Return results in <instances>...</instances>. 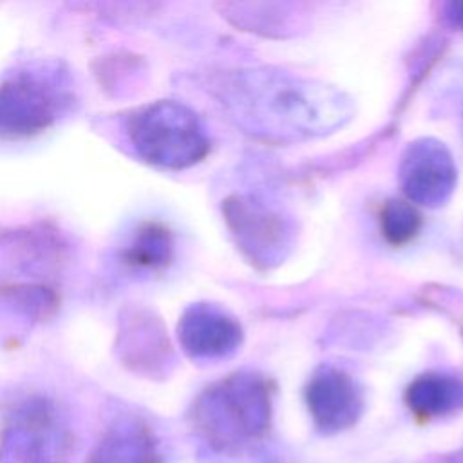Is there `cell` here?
I'll return each mask as SVG.
<instances>
[{
    "label": "cell",
    "instance_id": "6da1fadb",
    "mask_svg": "<svg viewBox=\"0 0 463 463\" xmlns=\"http://www.w3.org/2000/svg\"><path fill=\"white\" fill-rule=\"evenodd\" d=\"M217 98L237 128L269 143L327 136L342 128L354 110L340 89L271 67L226 74Z\"/></svg>",
    "mask_w": 463,
    "mask_h": 463
},
{
    "label": "cell",
    "instance_id": "7a4b0ae2",
    "mask_svg": "<svg viewBox=\"0 0 463 463\" xmlns=\"http://www.w3.org/2000/svg\"><path fill=\"white\" fill-rule=\"evenodd\" d=\"M271 385L251 371H241L208 385L194 402L190 423L213 452L235 454L260 441L271 425Z\"/></svg>",
    "mask_w": 463,
    "mask_h": 463
},
{
    "label": "cell",
    "instance_id": "3957f363",
    "mask_svg": "<svg viewBox=\"0 0 463 463\" xmlns=\"http://www.w3.org/2000/svg\"><path fill=\"white\" fill-rule=\"evenodd\" d=\"M134 152L146 163L183 170L199 163L210 150V139L197 114L172 99L136 109L127 121Z\"/></svg>",
    "mask_w": 463,
    "mask_h": 463
},
{
    "label": "cell",
    "instance_id": "277c9868",
    "mask_svg": "<svg viewBox=\"0 0 463 463\" xmlns=\"http://www.w3.org/2000/svg\"><path fill=\"white\" fill-rule=\"evenodd\" d=\"M65 72L56 65L29 67L0 81V136L27 137L51 127L69 105Z\"/></svg>",
    "mask_w": 463,
    "mask_h": 463
},
{
    "label": "cell",
    "instance_id": "5b68a950",
    "mask_svg": "<svg viewBox=\"0 0 463 463\" xmlns=\"http://www.w3.org/2000/svg\"><path fill=\"white\" fill-rule=\"evenodd\" d=\"M71 452L69 423L43 396L18 403L0 430V463H69Z\"/></svg>",
    "mask_w": 463,
    "mask_h": 463
},
{
    "label": "cell",
    "instance_id": "8992f818",
    "mask_svg": "<svg viewBox=\"0 0 463 463\" xmlns=\"http://www.w3.org/2000/svg\"><path fill=\"white\" fill-rule=\"evenodd\" d=\"M222 213L237 248L259 268L280 264L293 248V221L266 201L235 195L224 201Z\"/></svg>",
    "mask_w": 463,
    "mask_h": 463
},
{
    "label": "cell",
    "instance_id": "52a82bcc",
    "mask_svg": "<svg viewBox=\"0 0 463 463\" xmlns=\"http://www.w3.org/2000/svg\"><path fill=\"white\" fill-rule=\"evenodd\" d=\"M398 179L411 203L436 208L445 204L458 179L456 163L449 148L432 137H420L407 145Z\"/></svg>",
    "mask_w": 463,
    "mask_h": 463
},
{
    "label": "cell",
    "instance_id": "ba28073f",
    "mask_svg": "<svg viewBox=\"0 0 463 463\" xmlns=\"http://www.w3.org/2000/svg\"><path fill=\"white\" fill-rule=\"evenodd\" d=\"M306 405L315 429L333 436L354 427L364 414V391L342 369L326 365L313 373L306 385Z\"/></svg>",
    "mask_w": 463,
    "mask_h": 463
},
{
    "label": "cell",
    "instance_id": "9c48e42d",
    "mask_svg": "<svg viewBox=\"0 0 463 463\" xmlns=\"http://www.w3.org/2000/svg\"><path fill=\"white\" fill-rule=\"evenodd\" d=\"M177 340L194 360H221L242 344L239 320L217 304L197 302L184 309L177 324Z\"/></svg>",
    "mask_w": 463,
    "mask_h": 463
},
{
    "label": "cell",
    "instance_id": "30bf717a",
    "mask_svg": "<svg viewBox=\"0 0 463 463\" xmlns=\"http://www.w3.org/2000/svg\"><path fill=\"white\" fill-rule=\"evenodd\" d=\"M87 463H163V454L146 425L125 420L103 434Z\"/></svg>",
    "mask_w": 463,
    "mask_h": 463
},
{
    "label": "cell",
    "instance_id": "8fae6325",
    "mask_svg": "<svg viewBox=\"0 0 463 463\" xmlns=\"http://www.w3.org/2000/svg\"><path fill=\"white\" fill-rule=\"evenodd\" d=\"M409 411L420 420H438L463 409V380L445 373H425L405 391Z\"/></svg>",
    "mask_w": 463,
    "mask_h": 463
},
{
    "label": "cell",
    "instance_id": "7c38bea8",
    "mask_svg": "<svg viewBox=\"0 0 463 463\" xmlns=\"http://www.w3.org/2000/svg\"><path fill=\"white\" fill-rule=\"evenodd\" d=\"M172 233L157 222H146L137 228L121 251L123 262L137 271H157L165 268L172 260Z\"/></svg>",
    "mask_w": 463,
    "mask_h": 463
},
{
    "label": "cell",
    "instance_id": "4fadbf2b",
    "mask_svg": "<svg viewBox=\"0 0 463 463\" xmlns=\"http://www.w3.org/2000/svg\"><path fill=\"white\" fill-rule=\"evenodd\" d=\"M380 226L383 239L392 246H402L412 241L421 226L418 210L409 201L391 199L383 204L380 213Z\"/></svg>",
    "mask_w": 463,
    "mask_h": 463
},
{
    "label": "cell",
    "instance_id": "5bb4252c",
    "mask_svg": "<svg viewBox=\"0 0 463 463\" xmlns=\"http://www.w3.org/2000/svg\"><path fill=\"white\" fill-rule=\"evenodd\" d=\"M445 11H447L449 22L463 31V2H450L447 4Z\"/></svg>",
    "mask_w": 463,
    "mask_h": 463
},
{
    "label": "cell",
    "instance_id": "9a60e30c",
    "mask_svg": "<svg viewBox=\"0 0 463 463\" xmlns=\"http://www.w3.org/2000/svg\"><path fill=\"white\" fill-rule=\"evenodd\" d=\"M425 463H463V449L452 450L447 454H439V456H432V458L425 459Z\"/></svg>",
    "mask_w": 463,
    "mask_h": 463
}]
</instances>
